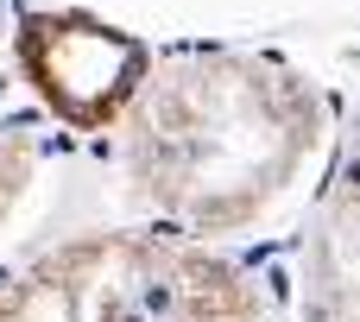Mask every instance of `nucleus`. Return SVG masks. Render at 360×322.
Masks as SVG:
<instances>
[{
    "label": "nucleus",
    "instance_id": "obj_1",
    "mask_svg": "<svg viewBox=\"0 0 360 322\" xmlns=\"http://www.w3.org/2000/svg\"><path fill=\"white\" fill-rule=\"evenodd\" d=\"M316 89L247 57H177L120 108V152L139 202L177 240L221 247L316 202L329 165Z\"/></svg>",
    "mask_w": 360,
    "mask_h": 322
},
{
    "label": "nucleus",
    "instance_id": "obj_2",
    "mask_svg": "<svg viewBox=\"0 0 360 322\" xmlns=\"http://www.w3.org/2000/svg\"><path fill=\"white\" fill-rule=\"evenodd\" d=\"M0 322H278L221 247L177 234H82L0 291Z\"/></svg>",
    "mask_w": 360,
    "mask_h": 322
},
{
    "label": "nucleus",
    "instance_id": "obj_3",
    "mask_svg": "<svg viewBox=\"0 0 360 322\" xmlns=\"http://www.w3.org/2000/svg\"><path fill=\"white\" fill-rule=\"evenodd\" d=\"M291 322H360V127L342 133L329 177L297 221Z\"/></svg>",
    "mask_w": 360,
    "mask_h": 322
}]
</instances>
